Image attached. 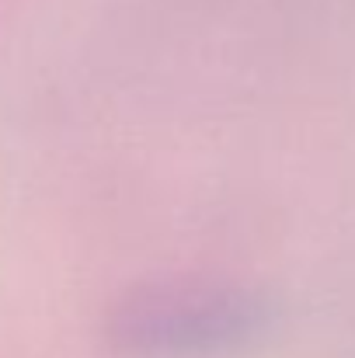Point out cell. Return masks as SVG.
Listing matches in <instances>:
<instances>
[{
    "mask_svg": "<svg viewBox=\"0 0 355 358\" xmlns=\"http://www.w3.org/2000/svg\"><path fill=\"white\" fill-rule=\"evenodd\" d=\"M265 327V310L237 292H157L129 303L116 320V341L136 355L188 358L247 345Z\"/></svg>",
    "mask_w": 355,
    "mask_h": 358,
    "instance_id": "1",
    "label": "cell"
}]
</instances>
